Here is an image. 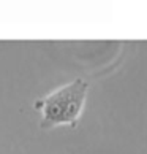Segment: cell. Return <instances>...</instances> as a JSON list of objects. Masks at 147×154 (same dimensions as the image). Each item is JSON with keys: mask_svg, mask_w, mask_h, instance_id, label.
Segmentation results:
<instances>
[{"mask_svg": "<svg viewBox=\"0 0 147 154\" xmlns=\"http://www.w3.org/2000/svg\"><path fill=\"white\" fill-rule=\"evenodd\" d=\"M89 83L81 78L57 88L43 99H38L33 106L40 113V127L51 130L59 125H68L75 129L81 121L84 106H86Z\"/></svg>", "mask_w": 147, "mask_h": 154, "instance_id": "1", "label": "cell"}]
</instances>
